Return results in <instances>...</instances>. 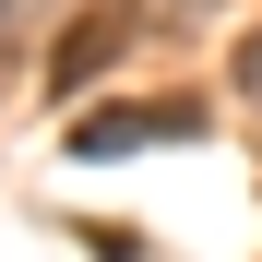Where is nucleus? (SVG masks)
I'll return each instance as SVG.
<instances>
[{
  "instance_id": "f257e3e1",
  "label": "nucleus",
  "mask_w": 262,
  "mask_h": 262,
  "mask_svg": "<svg viewBox=\"0 0 262 262\" xmlns=\"http://www.w3.org/2000/svg\"><path fill=\"white\" fill-rule=\"evenodd\" d=\"M143 143H203V107H191V96H155V107H96V119H72V155H143Z\"/></svg>"
},
{
  "instance_id": "f03ea898",
  "label": "nucleus",
  "mask_w": 262,
  "mask_h": 262,
  "mask_svg": "<svg viewBox=\"0 0 262 262\" xmlns=\"http://www.w3.org/2000/svg\"><path fill=\"white\" fill-rule=\"evenodd\" d=\"M107 48H119V12H83V24L60 36V96H72V83H83V72H96Z\"/></svg>"
}]
</instances>
